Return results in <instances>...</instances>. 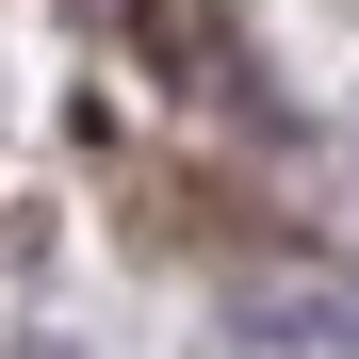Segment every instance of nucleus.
Masks as SVG:
<instances>
[{"label":"nucleus","instance_id":"f257e3e1","mask_svg":"<svg viewBox=\"0 0 359 359\" xmlns=\"http://www.w3.org/2000/svg\"><path fill=\"white\" fill-rule=\"evenodd\" d=\"M131 33L163 49L180 82H229V98H245V66H229V17H212V0H131Z\"/></svg>","mask_w":359,"mask_h":359}]
</instances>
